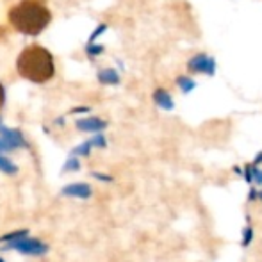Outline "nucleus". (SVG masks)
Instances as JSON below:
<instances>
[{
	"mask_svg": "<svg viewBox=\"0 0 262 262\" xmlns=\"http://www.w3.org/2000/svg\"><path fill=\"white\" fill-rule=\"evenodd\" d=\"M253 166H257V168H259V164H262V152H259L255 156V159H253V162H252Z\"/></svg>",
	"mask_w": 262,
	"mask_h": 262,
	"instance_id": "2eb2a0df",
	"label": "nucleus"
},
{
	"mask_svg": "<svg viewBox=\"0 0 262 262\" xmlns=\"http://www.w3.org/2000/svg\"><path fill=\"white\" fill-rule=\"evenodd\" d=\"M100 80L104 84H116L120 82V77H118V73L114 70H105V72L100 73Z\"/></svg>",
	"mask_w": 262,
	"mask_h": 262,
	"instance_id": "1a4fd4ad",
	"label": "nucleus"
},
{
	"mask_svg": "<svg viewBox=\"0 0 262 262\" xmlns=\"http://www.w3.org/2000/svg\"><path fill=\"white\" fill-rule=\"evenodd\" d=\"M4 34V31H2V29H0V36H2Z\"/></svg>",
	"mask_w": 262,
	"mask_h": 262,
	"instance_id": "f3484780",
	"label": "nucleus"
},
{
	"mask_svg": "<svg viewBox=\"0 0 262 262\" xmlns=\"http://www.w3.org/2000/svg\"><path fill=\"white\" fill-rule=\"evenodd\" d=\"M64 193L66 194H75V196H79V198H88L91 194V187L86 186V184H75V186L66 187Z\"/></svg>",
	"mask_w": 262,
	"mask_h": 262,
	"instance_id": "0eeeda50",
	"label": "nucleus"
},
{
	"mask_svg": "<svg viewBox=\"0 0 262 262\" xmlns=\"http://www.w3.org/2000/svg\"><path fill=\"white\" fill-rule=\"evenodd\" d=\"M252 169H253V164H245V169H243V177H245V180L250 184H253Z\"/></svg>",
	"mask_w": 262,
	"mask_h": 262,
	"instance_id": "f8f14e48",
	"label": "nucleus"
},
{
	"mask_svg": "<svg viewBox=\"0 0 262 262\" xmlns=\"http://www.w3.org/2000/svg\"><path fill=\"white\" fill-rule=\"evenodd\" d=\"M175 84L184 95H189V93H193V91L196 90V80H194L189 73H187V75H179L175 79Z\"/></svg>",
	"mask_w": 262,
	"mask_h": 262,
	"instance_id": "423d86ee",
	"label": "nucleus"
},
{
	"mask_svg": "<svg viewBox=\"0 0 262 262\" xmlns=\"http://www.w3.org/2000/svg\"><path fill=\"white\" fill-rule=\"evenodd\" d=\"M105 123L100 120H97V118H93V120H86V121H79V128H82V130H100V128H104Z\"/></svg>",
	"mask_w": 262,
	"mask_h": 262,
	"instance_id": "6e6552de",
	"label": "nucleus"
},
{
	"mask_svg": "<svg viewBox=\"0 0 262 262\" xmlns=\"http://www.w3.org/2000/svg\"><path fill=\"white\" fill-rule=\"evenodd\" d=\"M0 169H4V171H7V173H14V171H16V168H14V166L11 164L7 159H4V157H0Z\"/></svg>",
	"mask_w": 262,
	"mask_h": 262,
	"instance_id": "9b49d317",
	"label": "nucleus"
},
{
	"mask_svg": "<svg viewBox=\"0 0 262 262\" xmlns=\"http://www.w3.org/2000/svg\"><path fill=\"white\" fill-rule=\"evenodd\" d=\"M16 68L24 79L38 84L50 80L55 72L52 54L39 45H31L21 50L16 61Z\"/></svg>",
	"mask_w": 262,
	"mask_h": 262,
	"instance_id": "f03ea898",
	"label": "nucleus"
},
{
	"mask_svg": "<svg viewBox=\"0 0 262 262\" xmlns=\"http://www.w3.org/2000/svg\"><path fill=\"white\" fill-rule=\"evenodd\" d=\"M7 18L18 32L36 36L50 24V11L43 0H21L11 7Z\"/></svg>",
	"mask_w": 262,
	"mask_h": 262,
	"instance_id": "f257e3e1",
	"label": "nucleus"
},
{
	"mask_svg": "<svg viewBox=\"0 0 262 262\" xmlns=\"http://www.w3.org/2000/svg\"><path fill=\"white\" fill-rule=\"evenodd\" d=\"M252 241H253V228L248 225V227H246L245 230H243V241H241V245L246 248V246L252 245Z\"/></svg>",
	"mask_w": 262,
	"mask_h": 262,
	"instance_id": "9d476101",
	"label": "nucleus"
},
{
	"mask_svg": "<svg viewBox=\"0 0 262 262\" xmlns=\"http://www.w3.org/2000/svg\"><path fill=\"white\" fill-rule=\"evenodd\" d=\"M4 98H6V93H4V88H2V84H0V107L4 105Z\"/></svg>",
	"mask_w": 262,
	"mask_h": 262,
	"instance_id": "dca6fc26",
	"label": "nucleus"
},
{
	"mask_svg": "<svg viewBox=\"0 0 262 262\" xmlns=\"http://www.w3.org/2000/svg\"><path fill=\"white\" fill-rule=\"evenodd\" d=\"M154 102H156L157 107H161L164 111H171L175 107V100H173L171 93L168 90H164V88H157L154 91Z\"/></svg>",
	"mask_w": 262,
	"mask_h": 262,
	"instance_id": "39448f33",
	"label": "nucleus"
},
{
	"mask_svg": "<svg viewBox=\"0 0 262 262\" xmlns=\"http://www.w3.org/2000/svg\"><path fill=\"white\" fill-rule=\"evenodd\" d=\"M0 262H2V260H0Z\"/></svg>",
	"mask_w": 262,
	"mask_h": 262,
	"instance_id": "a211bd4d",
	"label": "nucleus"
},
{
	"mask_svg": "<svg viewBox=\"0 0 262 262\" xmlns=\"http://www.w3.org/2000/svg\"><path fill=\"white\" fill-rule=\"evenodd\" d=\"M257 198H259V189H255V187H252L248 193V202H255Z\"/></svg>",
	"mask_w": 262,
	"mask_h": 262,
	"instance_id": "4468645a",
	"label": "nucleus"
},
{
	"mask_svg": "<svg viewBox=\"0 0 262 262\" xmlns=\"http://www.w3.org/2000/svg\"><path fill=\"white\" fill-rule=\"evenodd\" d=\"M252 177H253V182H255V184H260V186H262V169H259L257 166H253Z\"/></svg>",
	"mask_w": 262,
	"mask_h": 262,
	"instance_id": "ddd939ff",
	"label": "nucleus"
},
{
	"mask_svg": "<svg viewBox=\"0 0 262 262\" xmlns=\"http://www.w3.org/2000/svg\"><path fill=\"white\" fill-rule=\"evenodd\" d=\"M24 232H20V234H14V235H6L4 237V241H9L11 239V246L16 250H20V252H25V253H43L47 252V246L41 245V243L38 241H21V239L18 237H24Z\"/></svg>",
	"mask_w": 262,
	"mask_h": 262,
	"instance_id": "20e7f679",
	"label": "nucleus"
},
{
	"mask_svg": "<svg viewBox=\"0 0 262 262\" xmlns=\"http://www.w3.org/2000/svg\"><path fill=\"white\" fill-rule=\"evenodd\" d=\"M187 72L189 73H196V75H207L212 77L216 75L217 70V62L212 55H209L207 52H198L187 61Z\"/></svg>",
	"mask_w": 262,
	"mask_h": 262,
	"instance_id": "7ed1b4c3",
	"label": "nucleus"
}]
</instances>
